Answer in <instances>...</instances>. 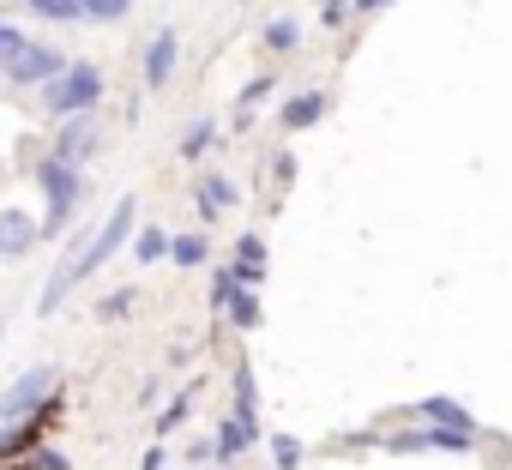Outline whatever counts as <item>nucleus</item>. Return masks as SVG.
<instances>
[{"label": "nucleus", "instance_id": "nucleus-1", "mask_svg": "<svg viewBox=\"0 0 512 470\" xmlns=\"http://www.w3.org/2000/svg\"><path fill=\"white\" fill-rule=\"evenodd\" d=\"M133 229H139V199L127 193V199H115V211H109V223H103V229H91V235H85V242L73 248V260H67V266H61V272H55V278L43 284V296H37V308H43V314H55V308H61V302H67V296H73V290H79V284L91 278V272H103V266H109V260L121 254V242H127V235H133Z\"/></svg>", "mask_w": 512, "mask_h": 470}, {"label": "nucleus", "instance_id": "nucleus-2", "mask_svg": "<svg viewBox=\"0 0 512 470\" xmlns=\"http://www.w3.org/2000/svg\"><path fill=\"white\" fill-rule=\"evenodd\" d=\"M61 67H67L61 49H43V43H31L25 31L0 25V73H7L13 85H49Z\"/></svg>", "mask_w": 512, "mask_h": 470}, {"label": "nucleus", "instance_id": "nucleus-3", "mask_svg": "<svg viewBox=\"0 0 512 470\" xmlns=\"http://www.w3.org/2000/svg\"><path fill=\"white\" fill-rule=\"evenodd\" d=\"M43 103L49 115H79V109H97L103 103V73L91 61H67L49 85H43Z\"/></svg>", "mask_w": 512, "mask_h": 470}, {"label": "nucleus", "instance_id": "nucleus-4", "mask_svg": "<svg viewBox=\"0 0 512 470\" xmlns=\"http://www.w3.org/2000/svg\"><path fill=\"white\" fill-rule=\"evenodd\" d=\"M37 187H43V199H49V217H43L37 229H43V235H61L67 217H73V205H79V163L43 157V163H37Z\"/></svg>", "mask_w": 512, "mask_h": 470}, {"label": "nucleus", "instance_id": "nucleus-5", "mask_svg": "<svg viewBox=\"0 0 512 470\" xmlns=\"http://www.w3.org/2000/svg\"><path fill=\"white\" fill-rule=\"evenodd\" d=\"M55 386H61V374H55V368H31V374H19L7 392H0V428L19 422V416H31V410H37Z\"/></svg>", "mask_w": 512, "mask_h": 470}, {"label": "nucleus", "instance_id": "nucleus-6", "mask_svg": "<svg viewBox=\"0 0 512 470\" xmlns=\"http://www.w3.org/2000/svg\"><path fill=\"white\" fill-rule=\"evenodd\" d=\"M392 446H398V452H470V446H476V434H470V428H440V422H428V428L398 434Z\"/></svg>", "mask_w": 512, "mask_h": 470}, {"label": "nucleus", "instance_id": "nucleus-7", "mask_svg": "<svg viewBox=\"0 0 512 470\" xmlns=\"http://www.w3.org/2000/svg\"><path fill=\"white\" fill-rule=\"evenodd\" d=\"M175 61H181V37L163 25V31H151V43H145V85L151 91H163L169 79H175Z\"/></svg>", "mask_w": 512, "mask_h": 470}, {"label": "nucleus", "instance_id": "nucleus-8", "mask_svg": "<svg viewBox=\"0 0 512 470\" xmlns=\"http://www.w3.org/2000/svg\"><path fill=\"white\" fill-rule=\"evenodd\" d=\"M61 121H67V127L55 133V157H67V163H85V157L97 151V139H103V133H97V121H91V109H79V115H61Z\"/></svg>", "mask_w": 512, "mask_h": 470}, {"label": "nucleus", "instance_id": "nucleus-9", "mask_svg": "<svg viewBox=\"0 0 512 470\" xmlns=\"http://www.w3.org/2000/svg\"><path fill=\"white\" fill-rule=\"evenodd\" d=\"M43 242V229L25 217V211H7V217H0V254H7V260H19V254H31Z\"/></svg>", "mask_w": 512, "mask_h": 470}, {"label": "nucleus", "instance_id": "nucleus-10", "mask_svg": "<svg viewBox=\"0 0 512 470\" xmlns=\"http://www.w3.org/2000/svg\"><path fill=\"white\" fill-rule=\"evenodd\" d=\"M193 199H199V217L211 223L223 205H235V199H241V187H235L229 175H199V181H193Z\"/></svg>", "mask_w": 512, "mask_h": 470}, {"label": "nucleus", "instance_id": "nucleus-11", "mask_svg": "<svg viewBox=\"0 0 512 470\" xmlns=\"http://www.w3.org/2000/svg\"><path fill=\"white\" fill-rule=\"evenodd\" d=\"M326 109H332V97H326V91H302V97H290V103H284V127H290V133L320 127V121H326Z\"/></svg>", "mask_w": 512, "mask_h": 470}, {"label": "nucleus", "instance_id": "nucleus-12", "mask_svg": "<svg viewBox=\"0 0 512 470\" xmlns=\"http://www.w3.org/2000/svg\"><path fill=\"white\" fill-rule=\"evenodd\" d=\"M410 416H422V422H440V428H470V434H476V416H470L458 398H422Z\"/></svg>", "mask_w": 512, "mask_h": 470}, {"label": "nucleus", "instance_id": "nucleus-13", "mask_svg": "<svg viewBox=\"0 0 512 470\" xmlns=\"http://www.w3.org/2000/svg\"><path fill=\"white\" fill-rule=\"evenodd\" d=\"M253 440H260V422H241V416H229L223 428H217V464H229V458H241Z\"/></svg>", "mask_w": 512, "mask_h": 470}, {"label": "nucleus", "instance_id": "nucleus-14", "mask_svg": "<svg viewBox=\"0 0 512 470\" xmlns=\"http://www.w3.org/2000/svg\"><path fill=\"white\" fill-rule=\"evenodd\" d=\"M223 308H229V326H241V332H253V326H260V296H253L247 284H235Z\"/></svg>", "mask_w": 512, "mask_h": 470}, {"label": "nucleus", "instance_id": "nucleus-15", "mask_svg": "<svg viewBox=\"0 0 512 470\" xmlns=\"http://www.w3.org/2000/svg\"><path fill=\"white\" fill-rule=\"evenodd\" d=\"M193 398H199V380H187L169 404H163V416H157V434H175L181 422H187V410H193Z\"/></svg>", "mask_w": 512, "mask_h": 470}, {"label": "nucleus", "instance_id": "nucleus-16", "mask_svg": "<svg viewBox=\"0 0 512 470\" xmlns=\"http://www.w3.org/2000/svg\"><path fill=\"white\" fill-rule=\"evenodd\" d=\"M235 416L260 422V386H253V368H235Z\"/></svg>", "mask_w": 512, "mask_h": 470}, {"label": "nucleus", "instance_id": "nucleus-17", "mask_svg": "<svg viewBox=\"0 0 512 470\" xmlns=\"http://www.w3.org/2000/svg\"><path fill=\"white\" fill-rule=\"evenodd\" d=\"M133 254H139V266L163 260V254H169V235H163L157 223H139V235H133Z\"/></svg>", "mask_w": 512, "mask_h": 470}, {"label": "nucleus", "instance_id": "nucleus-18", "mask_svg": "<svg viewBox=\"0 0 512 470\" xmlns=\"http://www.w3.org/2000/svg\"><path fill=\"white\" fill-rule=\"evenodd\" d=\"M266 49H272V55L302 49V25H296V19H272V25H266Z\"/></svg>", "mask_w": 512, "mask_h": 470}, {"label": "nucleus", "instance_id": "nucleus-19", "mask_svg": "<svg viewBox=\"0 0 512 470\" xmlns=\"http://www.w3.org/2000/svg\"><path fill=\"white\" fill-rule=\"evenodd\" d=\"M235 266H253V272H266V235H260V229H247L241 242H235Z\"/></svg>", "mask_w": 512, "mask_h": 470}, {"label": "nucleus", "instance_id": "nucleus-20", "mask_svg": "<svg viewBox=\"0 0 512 470\" xmlns=\"http://www.w3.org/2000/svg\"><path fill=\"white\" fill-rule=\"evenodd\" d=\"M169 260H175V266H205V235H175V242H169Z\"/></svg>", "mask_w": 512, "mask_h": 470}, {"label": "nucleus", "instance_id": "nucleus-21", "mask_svg": "<svg viewBox=\"0 0 512 470\" xmlns=\"http://www.w3.org/2000/svg\"><path fill=\"white\" fill-rule=\"evenodd\" d=\"M211 139H217V127H211V121H193V127L181 133V157H205Z\"/></svg>", "mask_w": 512, "mask_h": 470}, {"label": "nucleus", "instance_id": "nucleus-22", "mask_svg": "<svg viewBox=\"0 0 512 470\" xmlns=\"http://www.w3.org/2000/svg\"><path fill=\"white\" fill-rule=\"evenodd\" d=\"M302 464V440L296 434H272V470H296Z\"/></svg>", "mask_w": 512, "mask_h": 470}, {"label": "nucleus", "instance_id": "nucleus-23", "mask_svg": "<svg viewBox=\"0 0 512 470\" xmlns=\"http://www.w3.org/2000/svg\"><path fill=\"white\" fill-rule=\"evenodd\" d=\"M139 308V290H115V296H103V308H97V320H127Z\"/></svg>", "mask_w": 512, "mask_h": 470}, {"label": "nucleus", "instance_id": "nucleus-24", "mask_svg": "<svg viewBox=\"0 0 512 470\" xmlns=\"http://www.w3.org/2000/svg\"><path fill=\"white\" fill-rule=\"evenodd\" d=\"M79 13H85V19H127L133 0H79Z\"/></svg>", "mask_w": 512, "mask_h": 470}, {"label": "nucleus", "instance_id": "nucleus-25", "mask_svg": "<svg viewBox=\"0 0 512 470\" xmlns=\"http://www.w3.org/2000/svg\"><path fill=\"white\" fill-rule=\"evenodd\" d=\"M31 13H43V19H85L79 13V0H25Z\"/></svg>", "mask_w": 512, "mask_h": 470}, {"label": "nucleus", "instance_id": "nucleus-26", "mask_svg": "<svg viewBox=\"0 0 512 470\" xmlns=\"http://www.w3.org/2000/svg\"><path fill=\"white\" fill-rule=\"evenodd\" d=\"M272 91H278V79H253V85H241V97H235V103H241V115H247L253 103H266Z\"/></svg>", "mask_w": 512, "mask_h": 470}, {"label": "nucleus", "instance_id": "nucleus-27", "mask_svg": "<svg viewBox=\"0 0 512 470\" xmlns=\"http://www.w3.org/2000/svg\"><path fill=\"white\" fill-rule=\"evenodd\" d=\"M229 290H235V266H217V278H211V308H223Z\"/></svg>", "mask_w": 512, "mask_h": 470}, {"label": "nucleus", "instance_id": "nucleus-28", "mask_svg": "<svg viewBox=\"0 0 512 470\" xmlns=\"http://www.w3.org/2000/svg\"><path fill=\"white\" fill-rule=\"evenodd\" d=\"M344 13H350V0H320V19H326V25H338Z\"/></svg>", "mask_w": 512, "mask_h": 470}, {"label": "nucleus", "instance_id": "nucleus-29", "mask_svg": "<svg viewBox=\"0 0 512 470\" xmlns=\"http://www.w3.org/2000/svg\"><path fill=\"white\" fill-rule=\"evenodd\" d=\"M37 470H73V464H67L61 452H37Z\"/></svg>", "mask_w": 512, "mask_h": 470}, {"label": "nucleus", "instance_id": "nucleus-30", "mask_svg": "<svg viewBox=\"0 0 512 470\" xmlns=\"http://www.w3.org/2000/svg\"><path fill=\"white\" fill-rule=\"evenodd\" d=\"M380 7H392V0H350V13H380Z\"/></svg>", "mask_w": 512, "mask_h": 470}, {"label": "nucleus", "instance_id": "nucleus-31", "mask_svg": "<svg viewBox=\"0 0 512 470\" xmlns=\"http://www.w3.org/2000/svg\"><path fill=\"white\" fill-rule=\"evenodd\" d=\"M139 470H163V446H151V452L139 458Z\"/></svg>", "mask_w": 512, "mask_h": 470}, {"label": "nucleus", "instance_id": "nucleus-32", "mask_svg": "<svg viewBox=\"0 0 512 470\" xmlns=\"http://www.w3.org/2000/svg\"><path fill=\"white\" fill-rule=\"evenodd\" d=\"M0 326H7V320H0Z\"/></svg>", "mask_w": 512, "mask_h": 470}]
</instances>
